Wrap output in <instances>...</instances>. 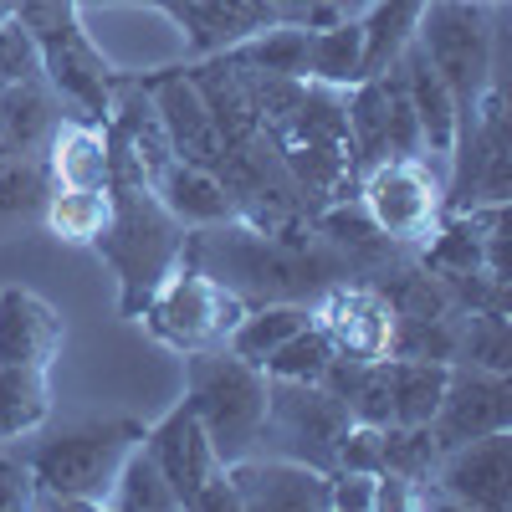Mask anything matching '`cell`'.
<instances>
[{
  "instance_id": "cell-35",
  "label": "cell",
  "mask_w": 512,
  "mask_h": 512,
  "mask_svg": "<svg viewBox=\"0 0 512 512\" xmlns=\"http://www.w3.org/2000/svg\"><path fill=\"white\" fill-rule=\"evenodd\" d=\"M6 6H11V0H0V21H6Z\"/></svg>"
},
{
  "instance_id": "cell-5",
  "label": "cell",
  "mask_w": 512,
  "mask_h": 512,
  "mask_svg": "<svg viewBox=\"0 0 512 512\" xmlns=\"http://www.w3.org/2000/svg\"><path fill=\"white\" fill-rule=\"evenodd\" d=\"M420 31V52L436 67V77L451 88L461 123L477 108L487 62H492V16L487 0H425V11L415 21Z\"/></svg>"
},
{
  "instance_id": "cell-34",
  "label": "cell",
  "mask_w": 512,
  "mask_h": 512,
  "mask_svg": "<svg viewBox=\"0 0 512 512\" xmlns=\"http://www.w3.org/2000/svg\"><path fill=\"white\" fill-rule=\"evenodd\" d=\"M287 6L303 11V16H308V11H313V16H328L333 6H354V0H287Z\"/></svg>"
},
{
  "instance_id": "cell-12",
  "label": "cell",
  "mask_w": 512,
  "mask_h": 512,
  "mask_svg": "<svg viewBox=\"0 0 512 512\" xmlns=\"http://www.w3.org/2000/svg\"><path fill=\"white\" fill-rule=\"evenodd\" d=\"M226 477L236 487V502L251 512H323L328 507V472L292 456L251 451L241 461H226Z\"/></svg>"
},
{
  "instance_id": "cell-31",
  "label": "cell",
  "mask_w": 512,
  "mask_h": 512,
  "mask_svg": "<svg viewBox=\"0 0 512 512\" xmlns=\"http://www.w3.org/2000/svg\"><path fill=\"white\" fill-rule=\"evenodd\" d=\"M31 77H47V72H41V52H36L31 31L16 16H6V21H0V88H11V82H31Z\"/></svg>"
},
{
  "instance_id": "cell-23",
  "label": "cell",
  "mask_w": 512,
  "mask_h": 512,
  "mask_svg": "<svg viewBox=\"0 0 512 512\" xmlns=\"http://www.w3.org/2000/svg\"><path fill=\"white\" fill-rule=\"evenodd\" d=\"M41 221H47L57 241L93 246L113 221V195L108 190H52L47 205H41Z\"/></svg>"
},
{
  "instance_id": "cell-17",
  "label": "cell",
  "mask_w": 512,
  "mask_h": 512,
  "mask_svg": "<svg viewBox=\"0 0 512 512\" xmlns=\"http://www.w3.org/2000/svg\"><path fill=\"white\" fill-rule=\"evenodd\" d=\"M47 175H52V190H108L113 149L103 139V128L62 118L47 139Z\"/></svg>"
},
{
  "instance_id": "cell-20",
  "label": "cell",
  "mask_w": 512,
  "mask_h": 512,
  "mask_svg": "<svg viewBox=\"0 0 512 512\" xmlns=\"http://www.w3.org/2000/svg\"><path fill=\"white\" fill-rule=\"evenodd\" d=\"M446 369L436 359H400L384 354V374H390V425H431L441 390H446Z\"/></svg>"
},
{
  "instance_id": "cell-25",
  "label": "cell",
  "mask_w": 512,
  "mask_h": 512,
  "mask_svg": "<svg viewBox=\"0 0 512 512\" xmlns=\"http://www.w3.org/2000/svg\"><path fill=\"white\" fill-rule=\"evenodd\" d=\"M420 11H425V0H379L374 16L359 26V31H364V77L395 67V57L405 52V41H410ZM364 77H359V82H364Z\"/></svg>"
},
{
  "instance_id": "cell-15",
  "label": "cell",
  "mask_w": 512,
  "mask_h": 512,
  "mask_svg": "<svg viewBox=\"0 0 512 512\" xmlns=\"http://www.w3.org/2000/svg\"><path fill=\"white\" fill-rule=\"evenodd\" d=\"M62 338V318L47 297H36L31 287H0V364L52 369Z\"/></svg>"
},
{
  "instance_id": "cell-28",
  "label": "cell",
  "mask_w": 512,
  "mask_h": 512,
  "mask_svg": "<svg viewBox=\"0 0 512 512\" xmlns=\"http://www.w3.org/2000/svg\"><path fill=\"white\" fill-rule=\"evenodd\" d=\"M308 72L323 82H359L364 77V31L359 26L308 31Z\"/></svg>"
},
{
  "instance_id": "cell-30",
  "label": "cell",
  "mask_w": 512,
  "mask_h": 512,
  "mask_svg": "<svg viewBox=\"0 0 512 512\" xmlns=\"http://www.w3.org/2000/svg\"><path fill=\"white\" fill-rule=\"evenodd\" d=\"M236 62L267 72V77H308V31H297V26L262 31L251 47L236 52Z\"/></svg>"
},
{
  "instance_id": "cell-22",
  "label": "cell",
  "mask_w": 512,
  "mask_h": 512,
  "mask_svg": "<svg viewBox=\"0 0 512 512\" xmlns=\"http://www.w3.org/2000/svg\"><path fill=\"white\" fill-rule=\"evenodd\" d=\"M308 323H313V313H308L303 303H256V308L241 313V323L231 328V338H226L221 349H231L236 359H246V364L262 369L267 354L282 349L287 338H292L297 328H308Z\"/></svg>"
},
{
  "instance_id": "cell-19",
  "label": "cell",
  "mask_w": 512,
  "mask_h": 512,
  "mask_svg": "<svg viewBox=\"0 0 512 512\" xmlns=\"http://www.w3.org/2000/svg\"><path fill=\"white\" fill-rule=\"evenodd\" d=\"M57 103L47 93V77L11 82L0 88V154H36L57 128Z\"/></svg>"
},
{
  "instance_id": "cell-36",
  "label": "cell",
  "mask_w": 512,
  "mask_h": 512,
  "mask_svg": "<svg viewBox=\"0 0 512 512\" xmlns=\"http://www.w3.org/2000/svg\"><path fill=\"white\" fill-rule=\"evenodd\" d=\"M487 6H492V0H487Z\"/></svg>"
},
{
  "instance_id": "cell-9",
  "label": "cell",
  "mask_w": 512,
  "mask_h": 512,
  "mask_svg": "<svg viewBox=\"0 0 512 512\" xmlns=\"http://www.w3.org/2000/svg\"><path fill=\"white\" fill-rule=\"evenodd\" d=\"M492 431H512V379L507 369H482V364H451L446 390L431 415V436L441 451L477 441Z\"/></svg>"
},
{
  "instance_id": "cell-2",
  "label": "cell",
  "mask_w": 512,
  "mask_h": 512,
  "mask_svg": "<svg viewBox=\"0 0 512 512\" xmlns=\"http://www.w3.org/2000/svg\"><path fill=\"white\" fill-rule=\"evenodd\" d=\"M144 441V425L134 420H103L77 425L67 436L41 441L26 456L31 472V507H103L123 456Z\"/></svg>"
},
{
  "instance_id": "cell-18",
  "label": "cell",
  "mask_w": 512,
  "mask_h": 512,
  "mask_svg": "<svg viewBox=\"0 0 512 512\" xmlns=\"http://www.w3.org/2000/svg\"><path fill=\"white\" fill-rule=\"evenodd\" d=\"M400 77H405V93H410V108H415V123H420V149L451 154L456 139H461V108H456L451 88L436 77V67L425 62L420 47L410 52V62L400 67Z\"/></svg>"
},
{
  "instance_id": "cell-21",
  "label": "cell",
  "mask_w": 512,
  "mask_h": 512,
  "mask_svg": "<svg viewBox=\"0 0 512 512\" xmlns=\"http://www.w3.org/2000/svg\"><path fill=\"white\" fill-rule=\"evenodd\" d=\"M52 410L47 369L36 364H0V446L31 436Z\"/></svg>"
},
{
  "instance_id": "cell-8",
  "label": "cell",
  "mask_w": 512,
  "mask_h": 512,
  "mask_svg": "<svg viewBox=\"0 0 512 512\" xmlns=\"http://www.w3.org/2000/svg\"><path fill=\"white\" fill-rule=\"evenodd\" d=\"M364 216L390 236L395 246H410V241H425L436 226H441V205H446V190L431 169L415 159H379L369 164L364 175Z\"/></svg>"
},
{
  "instance_id": "cell-6",
  "label": "cell",
  "mask_w": 512,
  "mask_h": 512,
  "mask_svg": "<svg viewBox=\"0 0 512 512\" xmlns=\"http://www.w3.org/2000/svg\"><path fill=\"white\" fill-rule=\"evenodd\" d=\"M344 431H349V410L338 395H328L323 384L267 379L262 446H272V456H292V461H308V466L333 472V451H338V436Z\"/></svg>"
},
{
  "instance_id": "cell-29",
  "label": "cell",
  "mask_w": 512,
  "mask_h": 512,
  "mask_svg": "<svg viewBox=\"0 0 512 512\" xmlns=\"http://www.w3.org/2000/svg\"><path fill=\"white\" fill-rule=\"evenodd\" d=\"M328 359H333L328 333H323L318 323H308V328H297L282 349L267 354L262 374H267V379H303V384H318L323 369H328Z\"/></svg>"
},
{
  "instance_id": "cell-11",
  "label": "cell",
  "mask_w": 512,
  "mask_h": 512,
  "mask_svg": "<svg viewBox=\"0 0 512 512\" xmlns=\"http://www.w3.org/2000/svg\"><path fill=\"white\" fill-rule=\"evenodd\" d=\"M472 118V134L456 139V210L466 205H492L507 200V180H512V159H507V113H502V93H482Z\"/></svg>"
},
{
  "instance_id": "cell-7",
  "label": "cell",
  "mask_w": 512,
  "mask_h": 512,
  "mask_svg": "<svg viewBox=\"0 0 512 512\" xmlns=\"http://www.w3.org/2000/svg\"><path fill=\"white\" fill-rule=\"evenodd\" d=\"M16 21L31 31L41 72L57 93H67L88 118L108 113V72L93 57V47L82 41V31L67 16V0H16Z\"/></svg>"
},
{
  "instance_id": "cell-10",
  "label": "cell",
  "mask_w": 512,
  "mask_h": 512,
  "mask_svg": "<svg viewBox=\"0 0 512 512\" xmlns=\"http://www.w3.org/2000/svg\"><path fill=\"white\" fill-rule=\"evenodd\" d=\"M313 323L328 333L333 354L349 359H384L395 338V308L374 282H328L323 303L308 308Z\"/></svg>"
},
{
  "instance_id": "cell-1",
  "label": "cell",
  "mask_w": 512,
  "mask_h": 512,
  "mask_svg": "<svg viewBox=\"0 0 512 512\" xmlns=\"http://www.w3.org/2000/svg\"><path fill=\"white\" fill-rule=\"evenodd\" d=\"M108 195H113V221H108V231L93 246H103V256L123 277V313L139 318V308L149 303V292L175 272V262L185 256V231L159 205L149 180L128 159H113Z\"/></svg>"
},
{
  "instance_id": "cell-27",
  "label": "cell",
  "mask_w": 512,
  "mask_h": 512,
  "mask_svg": "<svg viewBox=\"0 0 512 512\" xmlns=\"http://www.w3.org/2000/svg\"><path fill=\"white\" fill-rule=\"evenodd\" d=\"M436 461H441V446L431 436V425H384V466L379 477H395L405 487L436 477Z\"/></svg>"
},
{
  "instance_id": "cell-3",
  "label": "cell",
  "mask_w": 512,
  "mask_h": 512,
  "mask_svg": "<svg viewBox=\"0 0 512 512\" xmlns=\"http://www.w3.org/2000/svg\"><path fill=\"white\" fill-rule=\"evenodd\" d=\"M185 400L200 415L210 446L221 461H241L262 446V415H267V374L236 359L231 349H200L185 354Z\"/></svg>"
},
{
  "instance_id": "cell-4",
  "label": "cell",
  "mask_w": 512,
  "mask_h": 512,
  "mask_svg": "<svg viewBox=\"0 0 512 512\" xmlns=\"http://www.w3.org/2000/svg\"><path fill=\"white\" fill-rule=\"evenodd\" d=\"M246 303L221 287L210 272H200L195 262H175V272H169L154 292L149 303L139 308V318L149 323V333L159 338V344L180 349V354H200V349H221L231 328L241 323Z\"/></svg>"
},
{
  "instance_id": "cell-16",
  "label": "cell",
  "mask_w": 512,
  "mask_h": 512,
  "mask_svg": "<svg viewBox=\"0 0 512 512\" xmlns=\"http://www.w3.org/2000/svg\"><path fill=\"white\" fill-rule=\"evenodd\" d=\"M149 190L159 195V205H164L180 226H226V221L236 216V205H231V195L221 190V180L210 175V169H200V164L175 159V154L154 169Z\"/></svg>"
},
{
  "instance_id": "cell-32",
  "label": "cell",
  "mask_w": 512,
  "mask_h": 512,
  "mask_svg": "<svg viewBox=\"0 0 512 512\" xmlns=\"http://www.w3.org/2000/svg\"><path fill=\"white\" fill-rule=\"evenodd\" d=\"M374 492H379L374 472H344V466L328 472V507L338 512H374Z\"/></svg>"
},
{
  "instance_id": "cell-33",
  "label": "cell",
  "mask_w": 512,
  "mask_h": 512,
  "mask_svg": "<svg viewBox=\"0 0 512 512\" xmlns=\"http://www.w3.org/2000/svg\"><path fill=\"white\" fill-rule=\"evenodd\" d=\"M0 507H31V472L0 456Z\"/></svg>"
},
{
  "instance_id": "cell-26",
  "label": "cell",
  "mask_w": 512,
  "mask_h": 512,
  "mask_svg": "<svg viewBox=\"0 0 512 512\" xmlns=\"http://www.w3.org/2000/svg\"><path fill=\"white\" fill-rule=\"evenodd\" d=\"M52 195V175H47V159L36 154H0V231L41 216V205Z\"/></svg>"
},
{
  "instance_id": "cell-24",
  "label": "cell",
  "mask_w": 512,
  "mask_h": 512,
  "mask_svg": "<svg viewBox=\"0 0 512 512\" xmlns=\"http://www.w3.org/2000/svg\"><path fill=\"white\" fill-rule=\"evenodd\" d=\"M103 507H113V512H164V507H180L144 441L123 456V466H118V477H113Z\"/></svg>"
},
{
  "instance_id": "cell-14",
  "label": "cell",
  "mask_w": 512,
  "mask_h": 512,
  "mask_svg": "<svg viewBox=\"0 0 512 512\" xmlns=\"http://www.w3.org/2000/svg\"><path fill=\"white\" fill-rule=\"evenodd\" d=\"M144 446L159 461V472H164V482H169V492H175L180 507H190L210 482L221 477V466H226L216 456V446H210L200 415L190 410V400H180L175 410L154 425V431H144Z\"/></svg>"
},
{
  "instance_id": "cell-13",
  "label": "cell",
  "mask_w": 512,
  "mask_h": 512,
  "mask_svg": "<svg viewBox=\"0 0 512 512\" xmlns=\"http://www.w3.org/2000/svg\"><path fill=\"white\" fill-rule=\"evenodd\" d=\"M436 482L441 492L466 512H507L512 507V431H492L477 441H461L441 451L436 461Z\"/></svg>"
}]
</instances>
